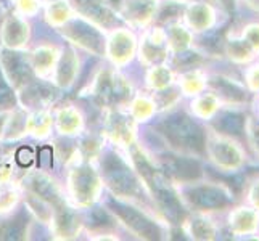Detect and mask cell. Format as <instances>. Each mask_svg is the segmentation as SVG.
I'll return each mask as SVG.
<instances>
[{
    "label": "cell",
    "mask_w": 259,
    "mask_h": 241,
    "mask_svg": "<svg viewBox=\"0 0 259 241\" xmlns=\"http://www.w3.org/2000/svg\"><path fill=\"white\" fill-rule=\"evenodd\" d=\"M166 135L171 138L176 145L192 148V150H201L203 147V133L200 127L193 124L185 116H174L169 118L164 124Z\"/></svg>",
    "instance_id": "cell-1"
},
{
    "label": "cell",
    "mask_w": 259,
    "mask_h": 241,
    "mask_svg": "<svg viewBox=\"0 0 259 241\" xmlns=\"http://www.w3.org/2000/svg\"><path fill=\"white\" fill-rule=\"evenodd\" d=\"M106 172H108V178H110L111 185L116 190L129 193L134 188V185H136V182H134V178L129 174V171L119 163V161H116L111 167H108V171Z\"/></svg>",
    "instance_id": "cell-2"
},
{
    "label": "cell",
    "mask_w": 259,
    "mask_h": 241,
    "mask_svg": "<svg viewBox=\"0 0 259 241\" xmlns=\"http://www.w3.org/2000/svg\"><path fill=\"white\" fill-rule=\"evenodd\" d=\"M193 200L203 208H221L227 204L229 198L226 193H222L218 188H200L195 191Z\"/></svg>",
    "instance_id": "cell-3"
},
{
    "label": "cell",
    "mask_w": 259,
    "mask_h": 241,
    "mask_svg": "<svg viewBox=\"0 0 259 241\" xmlns=\"http://www.w3.org/2000/svg\"><path fill=\"white\" fill-rule=\"evenodd\" d=\"M166 167L169 172L174 174L179 178H192L200 174V167L193 161L187 159H179V158H171L166 161Z\"/></svg>",
    "instance_id": "cell-4"
},
{
    "label": "cell",
    "mask_w": 259,
    "mask_h": 241,
    "mask_svg": "<svg viewBox=\"0 0 259 241\" xmlns=\"http://www.w3.org/2000/svg\"><path fill=\"white\" fill-rule=\"evenodd\" d=\"M116 211H118L121 216L126 217L127 224H131L134 228L139 230L140 233L148 235V236H156V228L151 225L145 217H142L140 214L134 212V211H131L127 208H122V206H119V204H116Z\"/></svg>",
    "instance_id": "cell-5"
},
{
    "label": "cell",
    "mask_w": 259,
    "mask_h": 241,
    "mask_svg": "<svg viewBox=\"0 0 259 241\" xmlns=\"http://www.w3.org/2000/svg\"><path fill=\"white\" fill-rule=\"evenodd\" d=\"M218 126L229 133H240L243 127V119H242V116H238V114H226L221 118Z\"/></svg>",
    "instance_id": "cell-6"
},
{
    "label": "cell",
    "mask_w": 259,
    "mask_h": 241,
    "mask_svg": "<svg viewBox=\"0 0 259 241\" xmlns=\"http://www.w3.org/2000/svg\"><path fill=\"white\" fill-rule=\"evenodd\" d=\"M18 161H20V164H23V166L31 164V161H32L31 150L29 148H21L20 151H18Z\"/></svg>",
    "instance_id": "cell-7"
},
{
    "label": "cell",
    "mask_w": 259,
    "mask_h": 241,
    "mask_svg": "<svg viewBox=\"0 0 259 241\" xmlns=\"http://www.w3.org/2000/svg\"><path fill=\"white\" fill-rule=\"evenodd\" d=\"M222 2H224V5H226V7L234 8V0H222Z\"/></svg>",
    "instance_id": "cell-8"
}]
</instances>
